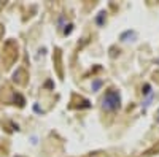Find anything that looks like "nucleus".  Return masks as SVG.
Segmentation results:
<instances>
[{
	"mask_svg": "<svg viewBox=\"0 0 159 157\" xmlns=\"http://www.w3.org/2000/svg\"><path fill=\"white\" fill-rule=\"evenodd\" d=\"M118 107H119V95L116 92H113V90H110L103 98V108L105 110H116Z\"/></svg>",
	"mask_w": 159,
	"mask_h": 157,
	"instance_id": "obj_1",
	"label": "nucleus"
}]
</instances>
